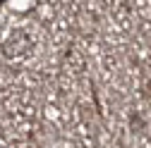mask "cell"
<instances>
[{
  "mask_svg": "<svg viewBox=\"0 0 151 148\" xmlns=\"http://www.w3.org/2000/svg\"><path fill=\"white\" fill-rule=\"evenodd\" d=\"M0 3H5V0H0Z\"/></svg>",
  "mask_w": 151,
  "mask_h": 148,
  "instance_id": "cell-2",
  "label": "cell"
},
{
  "mask_svg": "<svg viewBox=\"0 0 151 148\" xmlns=\"http://www.w3.org/2000/svg\"><path fill=\"white\" fill-rule=\"evenodd\" d=\"M144 93L151 98V65H149V69H146V77H144Z\"/></svg>",
  "mask_w": 151,
  "mask_h": 148,
  "instance_id": "cell-1",
  "label": "cell"
}]
</instances>
